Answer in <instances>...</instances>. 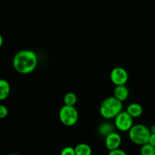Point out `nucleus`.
Instances as JSON below:
<instances>
[{
    "label": "nucleus",
    "instance_id": "nucleus-1",
    "mask_svg": "<svg viewBox=\"0 0 155 155\" xmlns=\"http://www.w3.org/2000/svg\"><path fill=\"white\" fill-rule=\"evenodd\" d=\"M12 64L15 71L20 74H30L33 72L37 66V55L33 50H21L15 55Z\"/></svg>",
    "mask_w": 155,
    "mask_h": 155
},
{
    "label": "nucleus",
    "instance_id": "nucleus-18",
    "mask_svg": "<svg viewBox=\"0 0 155 155\" xmlns=\"http://www.w3.org/2000/svg\"><path fill=\"white\" fill-rule=\"evenodd\" d=\"M148 143L155 147V133H151V135H150Z\"/></svg>",
    "mask_w": 155,
    "mask_h": 155
},
{
    "label": "nucleus",
    "instance_id": "nucleus-20",
    "mask_svg": "<svg viewBox=\"0 0 155 155\" xmlns=\"http://www.w3.org/2000/svg\"><path fill=\"white\" fill-rule=\"evenodd\" d=\"M150 131H151V133H155V125L152 126V127H151V129H150Z\"/></svg>",
    "mask_w": 155,
    "mask_h": 155
},
{
    "label": "nucleus",
    "instance_id": "nucleus-14",
    "mask_svg": "<svg viewBox=\"0 0 155 155\" xmlns=\"http://www.w3.org/2000/svg\"><path fill=\"white\" fill-rule=\"evenodd\" d=\"M140 155H155V147L148 143L144 144L140 149Z\"/></svg>",
    "mask_w": 155,
    "mask_h": 155
},
{
    "label": "nucleus",
    "instance_id": "nucleus-7",
    "mask_svg": "<svg viewBox=\"0 0 155 155\" xmlns=\"http://www.w3.org/2000/svg\"><path fill=\"white\" fill-rule=\"evenodd\" d=\"M105 146L109 150H114L120 148L122 143V137L118 132H113L105 137Z\"/></svg>",
    "mask_w": 155,
    "mask_h": 155
},
{
    "label": "nucleus",
    "instance_id": "nucleus-9",
    "mask_svg": "<svg viewBox=\"0 0 155 155\" xmlns=\"http://www.w3.org/2000/svg\"><path fill=\"white\" fill-rule=\"evenodd\" d=\"M127 112L131 115L133 118H137L142 115L143 112V108L139 103H132L127 106Z\"/></svg>",
    "mask_w": 155,
    "mask_h": 155
},
{
    "label": "nucleus",
    "instance_id": "nucleus-10",
    "mask_svg": "<svg viewBox=\"0 0 155 155\" xmlns=\"http://www.w3.org/2000/svg\"><path fill=\"white\" fill-rule=\"evenodd\" d=\"M11 92L10 84L5 79H0V100H4L8 97Z\"/></svg>",
    "mask_w": 155,
    "mask_h": 155
},
{
    "label": "nucleus",
    "instance_id": "nucleus-5",
    "mask_svg": "<svg viewBox=\"0 0 155 155\" xmlns=\"http://www.w3.org/2000/svg\"><path fill=\"white\" fill-rule=\"evenodd\" d=\"M114 124L120 132H129L133 126V118L127 111H121L114 118Z\"/></svg>",
    "mask_w": 155,
    "mask_h": 155
},
{
    "label": "nucleus",
    "instance_id": "nucleus-6",
    "mask_svg": "<svg viewBox=\"0 0 155 155\" xmlns=\"http://www.w3.org/2000/svg\"><path fill=\"white\" fill-rule=\"evenodd\" d=\"M110 78L111 82L115 86L124 85L128 81L129 74L125 68L122 67H115L110 71Z\"/></svg>",
    "mask_w": 155,
    "mask_h": 155
},
{
    "label": "nucleus",
    "instance_id": "nucleus-19",
    "mask_svg": "<svg viewBox=\"0 0 155 155\" xmlns=\"http://www.w3.org/2000/svg\"><path fill=\"white\" fill-rule=\"evenodd\" d=\"M2 44H3V37L1 35V33H0V48L2 46Z\"/></svg>",
    "mask_w": 155,
    "mask_h": 155
},
{
    "label": "nucleus",
    "instance_id": "nucleus-16",
    "mask_svg": "<svg viewBox=\"0 0 155 155\" xmlns=\"http://www.w3.org/2000/svg\"><path fill=\"white\" fill-rule=\"evenodd\" d=\"M8 114V109L5 105L0 104V119H4Z\"/></svg>",
    "mask_w": 155,
    "mask_h": 155
},
{
    "label": "nucleus",
    "instance_id": "nucleus-12",
    "mask_svg": "<svg viewBox=\"0 0 155 155\" xmlns=\"http://www.w3.org/2000/svg\"><path fill=\"white\" fill-rule=\"evenodd\" d=\"M113 132H115L114 127L110 122H103L98 127V132L104 137H106Z\"/></svg>",
    "mask_w": 155,
    "mask_h": 155
},
{
    "label": "nucleus",
    "instance_id": "nucleus-11",
    "mask_svg": "<svg viewBox=\"0 0 155 155\" xmlns=\"http://www.w3.org/2000/svg\"><path fill=\"white\" fill-rule=\"evenodd\" d=\"M76 155H92V147L86 143L78 144L75 147Z\"/></svg>",
    "mask_w": 155,
    "mask_h": 155
},
{
    "label": "nucleus",
    "instance_id": "nucleus-4",
    "mask_svg": "<svg viewBox=\"0 0 155 155\" xmlns=\"http://www.w3.org/2000/svg\"><path fill=\"white\" fill-rule=\"evenodd\" d=\"M59 119L62 124L66 126H73L77 122L79 113L75 106L64 105L59 110Z\"/></svg>",
    "mask_w": 155,
    "mask_h": 155
},
{
    "label": "nucleus",
    "instance_id": "nucleus-13",
    "mask_svg": "<svg viewBox=\"0 0 155 155\" xmlns=\"http://www.w3.org/2000/svg\"><path fill=\"white\" fill-rule=\"evenodd\" d=\"M63 100L64 105L74 106L77 102V96L74 92H68L64 96Z\"/></svg>",
    "mask_w": 155,
    "mask_h": 155
},
{
    "label": "nucleus",
    "instance_id": "nucleus-2",
    "mask_svg": "<svg viewBox=\"0 0 155 155\" xmlns=\"http://www.w3.org/2000/svg\"><path fill=\"white\" fill-rule=\"evenodd\" d=\"M123 111V102L113 97L104 99L99 108L101 116L105 119H114Z\"/></svg>",
    "mask_w": 155,
    "mask_h": 155
},
{
    "label": "nucleus",
    "instance_id": "nucleus-21",
    "mask_svg": "<svg viewBox=\"0 0 155 155\" xmlns=\"http://www.w3.org/2000/svg\"><path fill=\"white\" fill-rule=\"evenodd\" d=\"M12 155H15V154H12Z\"/></svg>",
    "mask_w": 155,
    "mask_h": 155
},
{
    "label": "nucleus",
    "instance_id": "nucleus-8",
    "mask_svg": "<svg viewBox=\"0 0 155 155\" xmlns=\"http://www.w3.org/2000/svg\"><path fill=\"white\" fill-rule=\"evenodd\" d=\"M129 95H130V91L126 84L118 85L115 87L114 90V97L121 102L127 100L129 97Z\"/></svg>",
    "mask_w": 155,
    "mask_h": 155
},
{
    "label": "nucleus",
    "instance_id": "nucleus-3",
    "mask_svg": "<svg viewBox=\"0 0 155 155\" xmlns=\"http://www.w3.org/2000/svg\"><path fill=\"white\" fill-rule=\"evenodd\" d=\"M151 131L143 124L133 125L129 131V138L130 141L138 145H144L148 142Z\"/></svg>",
    "mask_w": 155,
    "mask_h": 155
},
{
    "label": "nucleus",
    "instance_id": "nucleus-17",
    "mask_svg": "<svg viewBox=\"0 0 155 155\" xmlns=\"http://www.w3.org/2000/svg\"><path fill=\"white\" fill-rule=\"evenodd\" d=\"M108 155H127V154L124 150L118 148V149H116V150H110Z\"/></svg>",
    "mask_w": 155,
    "mask_h": 155
},
{
    "label": "nucleus",
    "instance_id": "nucleus-15",
    "mask_svg": "<svg viewBox=\"0 0 155 155\" xmlns=\"http://www.w3.org/2000/svg\"><path fill=\"white\" fill-rule=\"evenodd\" d=\"M60 155H76L75 148L71 146H67L62 149Z\"/></svg>",
    "mask_w": 155,
    "mask_h": 155
}]
</instances>
